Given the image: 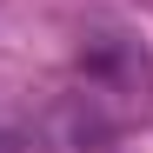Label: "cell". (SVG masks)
<instances>
[{
    "instance_id": "cell-1",
    "label": "cell",
    "mask_w": 153,
    "mask_h": 153,
    "mask_svg": "<svg viewBox=\"0 0 153 153\" xmlns=\"http://www.w3.org/2000/svg\"><path fill=\"white\" fill-rule=\"evenodd\" d=\"M0 153H7V140H0Z\"/></svg>"
}]
</instances>
